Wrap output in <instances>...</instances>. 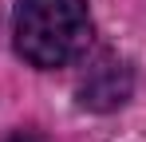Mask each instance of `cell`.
Here are the masks:
<instances>
[{"label":"cell","instance_id":"1","mask_svg":"<svg viewBox=\"0 0 146 142\" xmlns=\"http://www.w3.org/2000/svg\"><path fill=\"white\" fill-rule=\"evenodd\" d=\"M16 55L40 71L67 67L91 47L87 0H16L12 12Z\"/></svg>","mask_w":146,"mask_h":142},{"label":"cell","instance_id":"2","mask_svg":"<svg viewBox=\"0 0 146 142\" xmlns=\"http://www.w3.org/2000/svg\"><path fill=\"white\" fill-rule=\"evenodd\" d=\"M134 91V71L130 63L115 55V51H99L83 63V75L75 83V99L83 111H95V115H107V111H119L122 103Z\"/></svg>","mask_w":146,"mask_h":142},{"label":"cell","instance_id":"3","mask_svg":"<svg viewBox=\"0 0 146 142\" xmlns=\"http://www.w3.org/2000/svg\"><path fill=\"white\" fill-rule=\"evenodd\" d=\"M8 142H40V134H32V130H16Z\"/></svg>","mask_w":146,"mask_h":142}]
</instances>
